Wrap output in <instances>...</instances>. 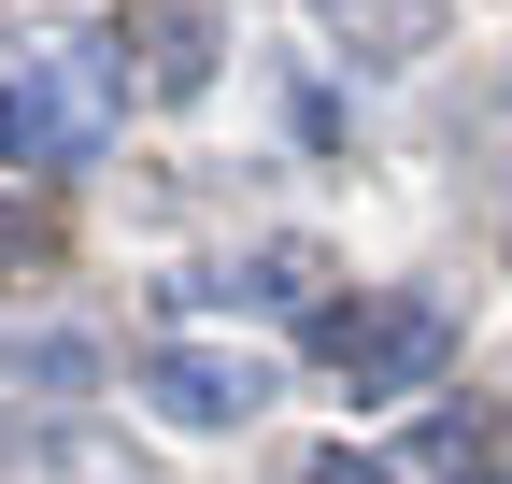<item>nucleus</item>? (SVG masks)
I'll use <instances>...</instances> for the list:
<instances>
[{"instance_id": "nucleus-1", "label": "nucleus", "mask_w": 512, "mask_h": 484, "mask_svg": "<svg viewBox=\"0 0 512 484\" xmlns=\"http://www.w3.org/2000/svg\"><path fill=\"white\" fill-rule=\"evenodd\" d=\"M114 100H128V72L86 29L43 43V57H15V72H0V171H86L114 143Z\"/></svg>"}, {"instance_id": "nucleus-2", "label": "nucleus", "mask_w": 512, "mask_h": 484, "mask_svg": "<svg viewBox=\"0 0 512 484\" xmlns=\"http://www.w3.org/2000/svg\"><path fill=\"white\" fill-rule=\"evenodd\" d=\"M328 371H342L356 413L427 399L441 371H456V328H441V299H342V314H328Z\"/></svg>"}, {"instance_id": "nucleus-3", "label": "nucleus", "mask_w": 512, "mask_h": 484, "mask_svg": "<svg viewBox=\"0 0 512 484\" xmlns=\"http://www.w3.org/2000/svg\"><path fill=\"white\" fill-rule=\"evenodd\" d=\"M143 399L171 428H256L271 413V356H214V342H157L143 356Z\"/></svg>"}, {"instance_id": "nucleus-4", "label": "nucleus", "mask_w": 512, "mask_h": 484, "mask_svg": "<svg viewBox=\"0 0 512 484\" xmlns=\"http://www.w3.org/2000/svg\"><path fill=\"white\" fill-rule=\"evenodd\" d=\"M328 15L356 29V57H370V72H413V57L441 43V0H328Z\"/></svg>"}, {"instance_id": "nucleus-5", "label": "nucleus", "mask_w": 512, "mask_h": 484, "mask_svg": "<svg viewBox=\"0 0 512 484\" xmlns=\"http://www.w3.org/2000/svg\"><path fill=\"white\" fill-rule=\"evenodd\" d=\"M157 86H214V15H157Z\"/></svg>"}, {"instance_id": "nucleus-6", "label": "nucleus", "mask_w": 512, "mask_h": 484, "mask_svg": "<svg viewBox=\"0 0 512 484\" xmlns=\"http://www.w3.org/2000/svg\"><path fill=\"white\" fill-rule=\"evenodd\" d=\"M299 484H384V470H370V456H313Z\"/></svg>"}]
</instances>
